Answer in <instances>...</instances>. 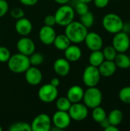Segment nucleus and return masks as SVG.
I'll list each match as a JSON object with an SVG mask.
<instances>
[{
	"mask_svg": "<svg viewBox=\"0 0 130 131\" xmlns=\"http://www.w3.org/2000/svg\"><path fill=\"white\" fill-rule=\"evenodd\" d=\"M11 57V52L5 46H0V62L5 63Z\"/></svg>",
	"mask_w": 130,
	"mask_h": 131,
	"instance_id": "33",
	"label": "nucleus"
},
{
	"mask_svg": "<svg viewBox=\"0 0 130 131\" xmlns=\"http://www.w3.org/2000/svg\"><path fill=\"white\" fill-rule=\"evenodd\" d=\"M64 58L70 62H76L82 57V50L77 45H70L64 51Z\"/></svg>",
	"mask_w": 130,
	"mask_h": 131,
	"instance_id": "20",
	"label": "nucleus"
},
{
	"mask_svg": "<svg viewBox=\"0 0 130 131\" xmlns=\"http://www.w3.org/2000/svg\"><path fill=\"white\" fill-rule=\"evenodd\" d=\"M53 68L54 72L61 77L67 76L70 71V61H67L65 58H57L54 62L53 65Z\"/></svg>",
	"mask_w": 130,
	"mask_h": 131,
	"instance_id": "17",
	"label": "nucleus"
},
{
	"mask_svg": "<svg viewBox=\"0 0 130 131\" xmlns=\"http://www.w3.org/2000/svg\"><path fill=\"white\" fill-rule=\"evenodd\" d=\"M100 78L101 75L98 68L90 64L84 69L82 76L83 82L87 88L97 87L100 82Z\"/></svg>",
	"mask_w": 130,
	"mask_h": 131,
	"instance_id": "6",
	"label": "nucleus"
},
{
	"mask_svg": "<svg viewBox=\"0 0 130 131\" xmlns=\"http://www.w3.org/2000/svg\"><path fill=\"white\" fill-rule=\"evenodd\" d=\"M9 8L8 3L6 0H0V18L5 16Z\"/></svg>",
	"mask_w": 130,
	"mask_h": 131,
	"instance_id": "35",
	"label": "nucleus"
},
{
	"mask_svg": "<svg viewBox=\"0 0 130 131\" xmlns=\"http://www.w3.org/2000/svg\"><path fill=\"white\" fill-rule=\"evenodd\" d=\"M84 42L88 49H90L92 51L100 50L103 45L102 37L95 31L88 32L84 39Z\"/></svg>",
	"mask_w": 130,
	"mask_h": 131,
	"instance_id": "12",
	"label": "nucleus"
},
{
	"mask_svg": "<svg viewBox=\"0 0 130 131\" xmlns=\"http://www.w3.org/2000/svg\"><path fill=\"white\" fill-rule=\"evenodd\" d=\"M80 2H84V3H87V4H88V3H90V2H91L93 0H79Z\"/></svg>",
	"mask_w": 130,
	"mask_h": 131,
	"instance_id": "43",
	"label": "nucleus"
},
{
	"mask_svg": "<svg viewBox=\"0 0 130 131\" xmlns=\"http://www.w3.org/2000/svg\"><path fill=\"white\" fill-rule=\"evenodd\" d=\"M9 131H31V124L25 122H16L10 125Z\"/></svg>",
	"mask_w": 130,
	"mask_h": 131,
	"instance_id": "29",
	"label": "nucleus"
},
{
	"mask_svg": "<svg viewBox=\"0 0 130 131\" xmlns=\"http://www.w3.org/2000/svg\"><path fill=\"white\" fill-rule=\"evenodd\" d=\"M103 28L110 34H116L123 31L124 23L122 18L116 13L107 14L102 20Z\"/></svg>",
	"mask_w": 130,
	"mask_h": 131,
	"instance_id": "3",
	"label": "nucleus"
},
{
	"mask_svg": "<svg viewBox=\"0 0 130 131\" xmlns=\"http://www.w3.org/2000/svg\"><path fill=\"white\" fill-rule=\"evenodd\" d=\"M107 112L106 111L100 106H98L97 107L93 108L92 112V117L93 121L97 123H100L102 121H103L107 117Z\"/></svg>",
	"mask_w": 130,
	"mask_h": 131,
	"instance_id": "25",
	"label": "nucleus"
},
{
	"mask_svg": "<svg viewBox=\"0 0 130 131\" xmlns=\"http://www.w3.org/2000/svg\"><path fill=\"white\" fill-rule=\"evenodd\" d=\"M7 63L8 69L15 74L25 73L31 66L29 57L19 52L11 55Z\"/></svg>",
	"mask_w": 130,
	"mask_h": 131,
	"instance_id": "2",
	"label": "nucleus"
},
{
	"mask_svg": "<svg viewBox=\"0 0 130 131\" xmlns=\"http://www.w3.org/2000/svg\"><path fill=\"white\" fill-rule=\"evenodd\" d=\"M60 83H61V81H60V80H59L58 78H52L51 80V82H50L51 84H52L53 86H54L56 88H57L60 85Z\"/></svg>",
	"mask_w": 130,
	"mask_h": 131,
	"instance_id": "40",
	"label": "nucleus"
},
{
	"mask_svg": "<svg viewBox=\"0 0 130 131\" xmlns=\"http://www.w3.org/2000/svg\"><path fill=\"white\" fill-rule=\"evenodd\" d=\"M98 69L101 77L109 78L113 76L116 73L117 67L114 61L104 60L102 64L98 67Z\"/></svg>",
	"mask_w": 130,
	"mask_h": 131,
	"instance_id": "18",
	"label": "nucleus"
},
{
	"mask_svg": "<svg viewBox=\"0 0 130 131\" xmlns=\"http://www.w3.org/2000/svg\"><path fill=\"white\" fill-rule=\"evenodd\" d=\"M102 52L103 54L105 60H109V61H114L117 54V51H116V49L113 48V45H108L105 47L102 51Z\"/></svg>",
	"mask_w": 130,
	"mask_h": 131,
	"instance_id": "30",
	"label": "nucleus"
},
{
	"mask_svg": "<svg viewBox=\"0 0 130 131\" xmlns=\"http://www.w3.org/2000/svg\"><path fill=\"white\" fill-rule=\"evenodd\" d=\"M3 130V129H2V127H1V125H0V131H2Z\"/></svg>",
	"mask_w": 130,
	"mask_h": 131,
	"instance_id": "44",
	"label": "nucleus"
},
{
	"mask_svg": "<svg viewBox=\"0 0 130 131\" xmlns=\"http://www.w3.org/2000/svg\"><path fill=\"white\" fill-rule=\"evenodd\" d=\"M96 7L99 8H103L107 7L110 2V0H93Z\"/></svg>",
	"mask_w": 130,
	"mask_h": 131,
	"instance_id": "37",
	"label": "nucleus"
},
{
	"mask_svg": "<svg viewBox=\"0 0 130 131\" xmlns=\"http://www.w3.org/2000/svg\"><path fill=\"white\" fill-rule=\"evenodd\" d=\"M74 10H75L74 12H75L77 15H79L80 16V15H82L87 13V12L89 11L88 4L79 1V2L76 5Z\"/></svg>",
	"mask_w": 130,
	"mask_h": 131,
	"instance_id": "32",
	"label": "nucleus"
},
{
	"mask_svg": "<svg viewBox=\"0 0 130 131\" xmlns=\"http://www.w3.org/2000/svg\"><path fill=\"white\" fill-rule=\"evenodd\" d=\"M87 29L88 28L84 26L80 21H73L65 26L64 34L70 39V42L79 44L84 41V39L88 33Z\"/></svg>",
	"mask_w": 130,
	"mask_h": 131,
	"instance_id": "1",
	"label": "nucleus"
},
{
	"mask_svg": "<svg viewBox=\"0 0 130 131\" xmlns=\"http://www.w3.org/2000/svg\"><path fill=\"white\" fill-rule=\"evenodd\" d=\"M15 31L21 36H28L32 31L33 26L31 21L27 18H21L17 19L15 22Z\"/></svg>",
	"mask_w": 130,
	"mask_h": 131,
	"instance_id": "16",
	"label": "nucleus"
},
{
	"mask_svg": "<svg viewBox=\"0 0 130 131\" xmlns=\"http://www.w3.org/2000/svg\"><path fill=\"white\" fill-rule=\"evenodd\" d=\"M20 2L26 6H33L36 5L38 2V0H19Z\"/></svg>",
	"mask_w": 130,
	"mask_h": 131,
	"instance_id": "38",
	"label": "nucleus"
},
{
	"mask_svg": "<svg viewBox=\"0 0 130 131\" xmlns=\"http://www.w3.org/2000/svg\"><path fill=\"white\" fill-rule=\"evenodd\" d=\"M44 25L54 27L56 25V21H55L54 15H48L44 18Z\"/></svg>",
	"mask_w": 130,
	"mask_h": 131,
	"instance_id": "36",
	"label": "nucleus"
},
{
	"mask_svg": "<svg viewBox=\"0 0 130 131\" xmlns=\"http://www.w3.org/2000/svg\"><path fill=\"white\" fill-rule=\"evenodd\" d=\"M16 47L19 53H21L27 56L31 55L35 51L34 42L27 36H22V38L17 41Z\"/></svg>",
	"mask_w": 130,
	"mask_h": 131,
	"instance_id": "13",
	"label": "nucleus"
},
{
	"mask_svg": "<svg viewBox=\"0 0 130 131\" xmlns=\"http://www.w3.org/2000/svg\"><path fill=\"white\" fill-rule=\"evenodd\" d=\"M56 35L57 34L54 28L48 25H44L41 27L38 33L40 41L46 45H52Z\"/></svg>",
	"mask_w": 130,
	"mask_h": 131,
	"instance_id": "15",
	"label": "nucleus"
},
{
	"mask_svg": "<svg viewBox=\"0 0 130 131\" xmlns=\"http://www.w3.org/2000/svg\"><path fill=\"white\" fill-rule=\"evenodd\" d=\"M100 127L105 130L108 126L110 125V121H109V120H108V118H107V117L103 121H102L100 123Z\"/></svg>",
	"mask_w": 130,
	"mask_h": 131,
	"instance_id": "39",
	"label": "nucleus"
},
{
	"mask_svg": "<svg viewBox=\"0 0 130 131\" xmlns=\"http://www.w3.org/2000/svg\"><path fill=\"white\" fill-rule=\"evenodd\" d=\"M84 104L90 109L100 106L103 101V94L101 91L97 87L88 88L84 94Z\"/></svg>",
	"mask_w": 130,
	"mask_h": 131,
	"instance_id": "5",
	"label": "nucleus"
},
{
	"mask_svg": "<svg viewBox=\"0 0 130 131\" xmlns=\"http://www.w3.org/2000/svg\"><path fill=\"white\" fill-rule=\"evenodd\" d=\"M51 121L54 127L57 128L59 130H64L67 128L71 122V118L67 111H57L51 118Z\"/></svg>",
	"mask_w": 130,
	"mask_h": 131,
	"instance_id": "11",
	"label": "nucleus"
},
{
	"mask_svg": "<svg viewBox=\"0 0 130 131\" xmlns=\"http://www.w3.org/2000/svg\"><path fill=\"white\" fill-rule=\"evenodd\" d=\"M70 44L71 42L70 39L67 38V36L65 34L56 35L53 42L54 47L60 51H64L68 46L70 45Z\"/></svg>",
	"mask_w": 130,
	"mask_h": 131,
	"instance_id": "21",
	"label": "nucleus"
},
{
	"mask_svg": "<svg viewBox=\"0 0 130 131\" xmlns=\"http://www.w3.org/2000/svg\"><path fill=\"white\" fill-rule=\"evenodd\" d=\"M114 62L117 68L122 69H126L130 67V58L126 54V52L117 53Z\"/></svg>",
	"mask_w": 130,
	"mask_h": 131,
	"instance_id": "22",
	"label": "nucleus"
},
{
	"mask_svg": "<svg viewBox=\"0 0 130 131\" xmlns=\"http://www.w3.org/2000/svg\"><path fill=\"white\" fill-rule=\"evenodd\" d=\"M54 18L56 24L65 27L74 20L75 12L74 9L67 4L61 5L55 12Z\"/></svg>",
	"mask_w": 130,
	"mask_h": 131,
	"instance_id": "4",
	"label": "nucleus"
},
{
	"mask_svg": "<svg viewBox=\"0 0 130 131\" xmlns=\"http://www.w3.org/2000/svg\"><path fill=\"white\" fill-rule=\"evenodd\" d=\"M68 114L71 118L75 121H82L85 120L88 116V107L80 102L71 104Z\"/></svg>",
	"mask_w": 130,
	"mask_h": 131,
	"instance_id": "10",
	"label": "nucleus"
},
{
	"mask_svg": "<svg viewBox=\"0 0 130 131\" xmlns=\"http://www.w3.org/2000/svg\"><path fill=\"white\" fill-rule=\"evenodd\" d=\"M120 129L117 127V126H114V125H112L110 124V126H108L106 129L105 131H119Z\"/></svg>",
	"mask_w": 130,
	"mask_h": 131,
	"instance_id": "41",
	"label": "nucleus"
},
{
	"mask_svg": "<svg viewBox=\"0 0 130 131\" xmlns=\"http://www.w3.org/2000/svg\"><path fill=\"white\" fill-rule=\"evenodd\" d=\"M104 60H105V58H104L103 54L102 51H100V50L93 51L89 57L90 64L97 67V68L102 64V62Z\"/></svg>",
	"mask_w": 130,
	"mask_h": 131,
	"instance_id": "24",
	"label": "nucleus"
},
{
	"mask_svg": "<svg viewBox=\"0 0 130 131\" xmlns=\"http://www.w3.org/2000/svg\"><path fill=\"white\" fill-rule=\"evenodd\" d=\"M119 98L123 103L130 104V86L124 87L120 91Z\"/></svg>",
	"mask_w": 130,
	"mask_h": 131,
	"instance_id": "31",
	"label": "nucleus"
},
{
	"mask_svg": "<svg viewBox=\"0 0 130 131\" xmlns=\"http://www.w3.org/2000/svg\"><path fill=\"white\" fill-rule=\"evenodd\" d=\"M112 45L116 49L117 53L127 51L130 47V38L128 33L124 31H121L114 34Z\"/></svg>",
	"mask_w": 130,
	"mask_h": 131,
	"instance_id": "8",
	"label": "nucleus"
},
{
	"mask_svg": "<svg viewBox=\"0 0 130 131\" xmlns=\"http://www.w3.org/2000/svg\"><path fill=\"white\" fill-rule=\"evenodd\" d=\"M110 124L114 126H119L123 120V114L119 109L112 110L107 117Z\"/></svg>",
	"mask_w": 130,
	"mask_h": 131,
	"instance_id": "23",
	"label": "nucleus"
},
{
	"mask_svg": "<svg viewBox=\"0 0 130 131\" xmlns=\"http://www.w3.org/2000/svg\"><path fill=\"white\" fill-rule=\"evenodd\" d=\"M84 94V91L80 86L74 85L68 89L66 97L72 104H74V103L80 102L83 100Z\"/></svg>",
	"mask_w": 130,
	"mask_h": 131,
	"instance_id": "19",
	"label": "nucleus"
},
{
	"mask_svg": "<svg viewBox=\"0 0 130 131\" xmlns=\"http://www.w3.org/2000/svg\"><path fill=\"white\" fill-rule=\"evenodd\" d=\"M38 96L41 101L49 104L54 102L58 96V90L57 88L53 86L52 84H46L42 85L38 92Z\"/></svg>",
	"mask_w": 130,
	"mask_h": 131,
	"instance_id": "7",
	"label": "nucleus"
},
{
	"mask_svg": "<svg viewBox=\"0 0 130 131\" xmlns=\"http://www.w3.org/2000/svg\"><path fill=\"white\" fill-rule=\"evenodd\" d=\"M25 78L28 84L32 86L38 85L42 81V73L35 66H30L25 72Z\"/></svg>",
	"mask_w": 130,
	"mask_h": 131,
	"instance_id": "14",
	"label": "nucleus"
},
{
	"mask_svg": "<svg viewBox=\"0 0 130 131\" xmlns=\"http://www.w3.org/2000/svg\"><path fill=\"white\" fill-rule=\"evenodd\" d=\"M94 15L93 14L88 11L87 13L80 15V22L84 25L87 28H90L93 26V23H94Z\"/></svg>",
	"mask_w": 130,
	"mask_h": 131,
	"instance_id": "26",
	"label": "nucleus"
},
{
	"mask_svg": "<svg viewBox=\"0 0 130 131\" xmlns=\"http://www.w3.org/2000/svg\"><path fill=\"white\" fill-rule=\"evenodd\" d=\"M28 57H29V61H30L31 65L35 66V67L41 65L44 62V55L40 52H35L34 51V53H32Z\"/></svg>",
	"mask_w": 130,
	"mask_h": 131,
	"instance_id": "28",
	"label": "nucleus"
},
{
	"mask_svg": "<svg viewBox=\"0 0 130 131\" xmlns=\"http://www.w3.org/2000/svg\"><path fill=\"white\" fill-rule=\"evenodd\" d=\"M54 1L60 5H64V4H67L70 0H54Z\"/></svg>",
	"mask_w": 130,
	"mask_h": 131,
	"instance_id": "42",
	"label": "nucleus"
},
{
	"mask_svg": "<svg viewBox=\"0 0 130 131\" xmlns=\"http://www.w3.org/2000/svg\"><path fill=\"white\" fill-rule=\"evenodd\" d=\"M55 101H56L57 109L58 111H68L72 104L67 97H61L56 99Z\"/></svg>",
	"mask_w": 130,
	"mask_h": 131,
	"instance_id": "27",
	"label": "nucleus"
},
{
	"mask_svg": "<svg viewBox=\"0 0 130 131\" xmlns=\"http://www.w3.org/2000/svg\"><path fill=\"white\" fill-rule=\"evenodd\" d=\"M51 118L47 114H40L37 115L31 122L32 131H49L51 129Z\"/></svg>",
	"mask_w": 130,
	"mask_h": 131,
	"instance_id": "9",
	"label": "nucleus"
},
{
	"mask_svg": "<svg viewBox=\"0 0 130 131\" xmlns=\"http://www.w3.org/2000/svg\"><path fill=\"white\" fill-rule=\"evenodd\" d=\"M10 15L11 16L15 18V19H19L21 18H23L25 15V12L22 8H19V7H15L13 8L11 12H10Z\"/></svg>",
	"mask_w": 130,
	"mask_h": 131,
	"instance_id": "34",
	"label": "nucleus"
}]
</instances>
